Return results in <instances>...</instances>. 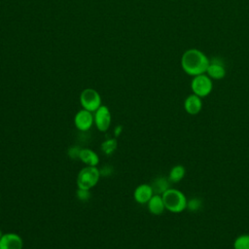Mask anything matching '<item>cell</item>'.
Returning <instances> with one entry per match:
<instances>
[{
    "mask_svg": "<svg viewBox=\"0 0 249 249\" xmlns=\"http://www.w3.org/2000/svg\"><path fill=\"white\" fill-rule=\"evenodd\" d=\"M80 104L83 109L94 113L101 106L100 94L93 89H85L80 94Z\"/></svg>",
    "mask_w": 249,
    "mask_h": 249,
    "instance_id": "5",
    "label": "cell"
},
{
    "mask_svg": "<svg viewBox=\"0 0 249 249\" xmlns=\"http://www.w3.org/2000/svg\"><path fill=\"white\" fill-rule=\"evenodd\" d=\"M192 92L203 98L208 96L213 89L212 79L206 74H200L193 77L191 81Z\"/></svg>",
    "mask_w": 249,
    "mask_h": 249,
    "instance_id": "4",
    "label": "cell"
},
{
    "mask_svg": "<svg viewBox=\"0 0 249 249\" xmlns=\"http://www.w3.org/2000/svg\"><path fill=\"white\" fill-rule=\"evenodd\" d=\"M100 177V171L99 168H97V166L86 165L78 172L76 179L77 188L84 190H91L97 185Z\"/></svg>",
    "mask_w": 249,
    "mask_h": 249,
    "instance_id": "3",
    "label": "cell"
},
{
    "mask_svg": "<svg viewBox=\"0 0 249 249\" xmlns=\"http://www.w3.org/2000/svg\"><path fill=\"white\" fill-rule=\"evenodd\" d=\"M185 174H186L185 166L182 164H175L170 168L167 178L171 184H174V183L180 182L185 177Z\"/></svg>",
    "mask_w": 249,
    "mask_h": 249,
    "instance_id": "14",
    "label": "cell"
},
{
    "mask_svg": "<svg viewBox=\"0 0 249 249\" xmlns=\"http://www.w3.org/2000/svg\"><path fill=\"white\" fill-rule=\"evenodd\" d=\"M154 191L151 184L143 183L138 185L133 191V199L138 204H147L150 198L154 196Z\"/></svg>",
    "mask_w": 249,
    "mask_h": 249,
    "instance_id": "9",
    "label": "cell"
},
{
    "mask_svg": "<svg viewBox=\"0 0 249 249\" xmlns=\"http://www.w3.org/2000/svg\"><path fill=\"white\" fill-rule=\"evenodd\" d=\"M122 132H123V125H121V124L116 125L115 128H114V135H115V137L116 138L119 137L122 134Z\"/></svg>",
    "mask_w": 249,
    "mask_h": 249,
    "instance_id": "22",
    "label": "cell"
},
{
    "mask_svg": "<svg viewBox=\"0 0 249 249\" xmlns=\"http://www.w3.org/2000/svg\"><path fill=\"white\" fill-rule=\"evenodd\" d=\"M76 196L80 201H88L90 196V190H84V189H78L76 191Z\"/></svg>",
    "mask_w": 249,
    "mask_h": 249,
    "instance_id": "20",
    "label": "cell"
},
{
    "mask_svg": "<svg viewBox=\"0 0 249 249\" xmlns=\"http://www.w3.org/2000/svg\"><path fill=\"white\" fill-rule=\"evenodd\" d=\"M202 109V98L192 93L188 95L184 100V110L187 114L196 116L200 113Z\"/></svg>",
    "mask_w": 249,
    "mask_h": 249,
    "instance_id": "10",
    "label": "cell"
},
{
    "mask_svg": "<svg viewBox=\"0 0 249 249\" xmlns=\"http://www.w3.org/2000/svg\"><path fill=\"white\" fill-rule=\"evenodd\" d=\"M233 249H249V233H243L235 237L232 243Z\"/></svg>",
    "mask_w": 249,
    "mask_h": 249,
    "instance_id": "17",
    "label": "cell"
},
{
    "mask_svg": "<svg viewBox=\"0 0 249 249\" xmlns=\"http://www.w3.org/2000/svg\"><path fill=\"white\" fill-rule=\"evenodd\" d=\"M93 124V114L86 109H81L74 116V125L82 132L89 130Z\"/></svg>",
    "mask_w": 249,
    "mask_h": 249,
    "instance_id": "7",
    "label": "cell"
},
{
    "mask_svg": "<svg viewBox=\"0 0 249 249\" xmlns=\"http://www.w3.org/2000/svg\"><path fill=\"white\" fill-rule=\"evenodd\" d=\"M93 121L94 125L100 132L107 131L112 123V115L109 108L105 105H101L94 113H93Z\"/></svg>",
    "mask_w": 249,
    "mask_h": 249,
    "instance_id": "6",
    "label": "cell"
},
{
    "mask_svg": "<svg viewBox=\"0 0 249 249\" xmlns=\"http://www.w3.org/2000/svg\"><path fill=\"white\" fill-rule=\"evenodd\" d=\"M79 160L85 164L89 166H97L99 163V156L96 152L89 148H82Z\"/></svg>",
    "mask_w": 249,
    "mask_h": 249,
    "instance_id": "13",
    "label": "cell"
},
{
    "mask_svg": "<svg viewBox=\"0 0 249 249\" xmlns=\"http://www.w3.org/2000/svg\"><path fill=\"white\" fill-rule=\"evenodd\" d=\"M205 74L212 80H222L226 76V67L218 59H213L210 60Z\"/></svg>",
    "mask_w": 249,
    "mask_h": 249,
    "instance_id": "11",
    "label": "cell"
},
{
    "mask_svg": "<svg viewBox=\"0 0 249 249\" xmlns=\"http://www.w3.org/2000/svg\"><path fill=\"white\" fill-rule=\"evenodd\" d=\"M118 148V141L116 137L114 138H107L104 140L100 145L101 152L106 156H111L115 153V151Z\"/></svg>",
    "mask_w": 249,
    "mask_h": 249,
    "instance_id": "16",
    "label": "cell"
},
{
    "mask_svg": "<svg viewBox=\"0 0 249 249\" xmlns=\"http://www.w3.org/2000/svg\"><path fill=\"white\" fill-rule=\"evenodd\" d=\"M147 209L152 215H155V216L161 215L165 210V206H164V202L161 195L154 194V196L147 202Z\"/></svg>",
    "mask_w": 249,
    "mask_h": 249,
    "instance_id": "12",
    "label": "cell"
},
{
    "mask_svg": "<svg viewBox=\"0 0 249 249\" xmlns=\"http://www.w3.org/2000/svg\"><path fill=\"white\" fill-rule=\"evenodd\" d=\"M82 148L78 145H73L71 147L68 148L67 150V156L71 159V160H79L80 157V153H81Z\"/></svg>",
    "mask_w": 249,
    "mask_h": 249,
    "instance_id": "19",
    "label": "cell"
},
{
    "mask_svg": "<svg viewBox=\"0 0 249 249\" xmlns=\"http://www.w3.org/2000/svg\"><path fill=\"white\" fill-rule=\"evenodd\" d=\"M202 201L197 197H193L191 199H188L187 202V209L193 212H196L201 208Z\"/></svg>",
    "mask_w": 249,
    "mask_h": 249,
    "instance_id": "18",
    "label": "cell"
},
{
    "mask_svg": "<svg viewBox=\"0 0 249 249\" xmlns=\"http://www.w3.org/2000/svg\"><path fill=\"white\" fill-rule=\"evenodd\" d=\"M23 239L16 232H5L0 237V249H22Z\"/></svg>",
    "mask_w": 249,
    "mask_h": 249,
    "instance_id": "8",
    "label": "cell"
},
{
    "mask_svg": "<svg viewBox=\"0 0 249 249\" xmlns=\"http://www.w3.org/2000/svg\"><path fill=\"white\" fill-rule=\"evenodd\" d=\"M170 181L167 177H157L151 184L155 194L162 195L166 190L170 188Z\"/></svg>",
    "mask_w": 249,
    "mask_h": 249,
    "instance_id": "15",
    "label": "cell"
},
{
    "mask_svg": "<svg viewBox=\"0 0 249 249\" xmlns=\"http://www.w3.org/2000/svg\"><path fill=\"white\" fill-rule=\"evenodd\" d=\"M209 58L198 49H189L182 54L181 67L190 76L205 74L209 65Z\"/></svg>",
    "mask_w": 249,
    "mask_h": 249,
    "instance_id": "1",
    "label": "cell"
},
{
    "mask_svg": "<svg viewBox=\"0 0 249 249\" xmlns=\"http://www.w3.org/2000/svg\"><path fill=\"white\" fill-rule=\"evenodd\" d=\"M2 234H3V232H2V231H1V230H0V237H1V236H2Z\"/></svg>",
    "mask_w": 249,
    "mask_h": 249,
    "instance_id": "23",
    "label": "cell"
},
{
    "mask_svg": "<svg viewBox=\"0 0 249 249\" xmlns=\"http://www.w3.org/2000/svg\"><path fill=\"white\" fill-rule=\"evenodd\" d=\"M161 196L164 202L165 210L178 214L187 209L188 198L182 191L170 187L161 195Z\"/></svg>",
    "mask_w": 249,
    "mask_h": 249,
    "instance_id": "2",
    "label": "cell"
},
{
    "mask_svg": "<svg viewBox=\"0 0 249 249\" xmlns=\"http://www.w3.org/2000/svg\"><path fill=\"white\" fill-rule=\"evenodd\" d=\"M99 171H100V175H101V176H106V177H108V176L112 175V173H113V167L110 166V165H104L102 168L99 169Z\"/></svg>",
    "mask_w": 249,
    "mask_h": 249,
    "instance_id": "21",
    "label": "cell"
}]
</instances>
